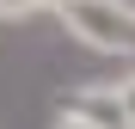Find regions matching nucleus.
<instances>
[{
    "instance_id": "obj_1",
    "label": "nucleus",
    "mask_w": 135,
    "mask_h": 129,
    "mask_svg": "<svg viewBox=\"0 0 135 129\" xmlns=\"http://www.w3.org/2000/svg\"><path fill=\"white\" fill-rule=\"evenodd\" d=\"M55 18L92 55H135V0H74Z\"/></svg>"
},
{
    "instance_id": "obj_2",
    "label": "nucleus",
    "mask_w": 135,
    "mask_h": 129,
    "mask_svg": "<svg viewBox=\"0 0 135 129\" xmlns=\"http://www.w3.org/2000/svg\"><path fill=\"white\" fill-rule=\"evenodd\" d=\"M68 111H80L92 129H129V111H123V98H117V80H86V86H74Z\"/></svg>"
},
{
    "instance_id": "obj_3",
    "label": "nucleus",
    "mask_w": 135,
    "mask_h": 129,
    "mask_svg": "<svg viewBox=\"0 0 135 129\" xmlns=\"http://www.w3.org/2000/svg\"><path fill=\"white\" fill-rule=\"evenodd\" d=\"M37 12H49V6H43V0H0V25H25Z\"/></svg>"
},
{
    "instance_id": "obj_4",
    "label": "nucleus",
    "mask_w": 135,
    "mask_h": 129,
    "mask_svg": "<svg viewBox=\"0 0 135 129\" xmlns=\"http://www.w3.org/2000/svg\"><path fill=\"white\" fill-rule=\"evenodd\" d=\"M117 98H123V111H129V129H135V68L117 80Z\"/></svg>"
},
{
    "instance_id": "obj_5",
    "label": "nucleus",
    "mask_w": 135,
    "mask_h": 129,
    "mask_svg": "<svg viewBox=\"0 0 135 129\" xmlns=\"http://www.w3.org/2000/svg\"><path fill=\"white\" fill-rule=\"evenodd\" d=\"M49 129H92V123H86L80 111H68V104H61V111H55V123H49Z\"/></svg>"
},
{
    "instance_id": "obj_6",
    "label": "nucleus",
    "mask_w": 135,
    "mask_h": 129,
    "mask_svg": "<svg viewBox=\"0 0 135 129\" xmlns=\"http://www.w3.org/2000/svg\"><path fill=\"white\" fill-rule=\"evenodd\" d=\"M43 6H49V12H68V6H74V0H43Z\"/></svg>"
}]
</instances>
